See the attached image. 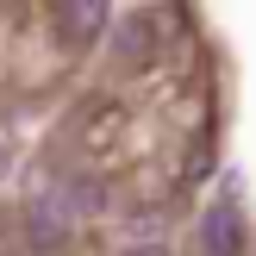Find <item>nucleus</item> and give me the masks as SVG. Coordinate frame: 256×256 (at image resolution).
I'll return each mask as SVG.
<instances>
[{
  "label": "nucleus",
  "instance_id": "nucleus-1",
  "mask_svg": "<svg viewBox=\"0 0 256 256\" xmlns=\"http://www.w3.org/2000/svg\"><path fill=\"white\" fill-rule=\"evenodd\" d=\"M112 50H119L125 62H144L150 50H156V32H150V19H119V25H112Z\"/></svg>",
  "mask_w": 256,
  "mask_h": 256
},
{
  "label": "nucleus",
  "instance_id": "nucleus-2",
  "mask_svg": "<svg viewBox=\"0 0 256 256\" xmlns=\"http://www.w3.org/2000/svg\"><path fill=\"white\" fill-rule=\"evenodd\" d=\"M200 238H206V250L212 256H238V212H206V232H200Z\"/></svg>",
  "mask_w": 256,
  "mask_h": 256
},
{
  "label": "nucleus",
  "instance_id": "nucleus-3",
  "mask_svg": "<svg viewBox=\"0 0 256 256\" xmlns=\"http://www.w3.org/2000/svg\"><path fill=\"white\" fill-rule=\"evenodd\" d=\"M62 25H75V32H100L106 25V6H94V0H75V6H62Z\"/></svg>",
  "mask_w": 256,
  "mask_h": 256
},
{
  "label": "nucleus",
  "instance_id": "nucleus-4",
  "mask_svg": "<svg viewBox=\"0 0 256 256\" xmlns=\"http://www.w3.org/2000/svg\"><path fill=\"white\" fill-rule=\"evenodd\" d=\"M56 238H62V232H56V212H50V206H32V244H44V250H50Z\"/></svg>",
  "mask_w": 256,
  "mask_h": 256
},
{
  "label": "nucleus",
  "instance_id": "nucleus-5",
  "mask_svg": "<svg viewBox=\"0 0 256 256\" xmlns=\"http://www.w3.org/2000/svg\"><path fill=\"white\" fill-rule=\"evenodd\" d=\"M125 256H169L162 244H138V250H125Z\"/></svg>",
  "mask_w": 256,
  "mask_h": 256
}]
</instances>
